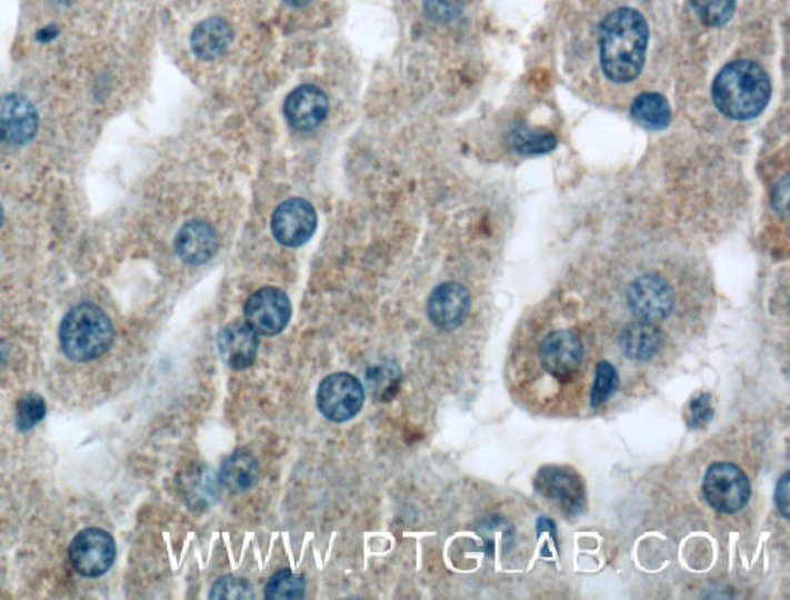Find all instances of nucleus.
<instances>
[{"label": "nucleus", "instance_id": "nucleus-1", "mask_svg": "<svg viewBox=\"0 0 790 600\" xmlns=\"http://www.w3.org/2000/svg\"><path fill=\"white\" fill-rule=\"evenodd\" d=\"M649 23L633 8L611 11L599 28V50L606 77L617 83L634 81L644 67Z\"/></svg>", "mask_w": 790, "mask_h": 600}, {"label": "nucleus", "instance_id": "nucleus-2", "mask_svg": "<svg viewBox=\"0 0 790 600\" xmlns=\"http://www.w3.org/2000/svg\"><path fill=\"white\" fill-rule=\"evenodd\" d=\"M770 94L768 73L752 61L730 62L717 74L712 87L717 109L736 121H749L763 113Z\"/></svg>", "mask_w": 790, "mask_h": 600}, {"label": "nucleus", "instance_id": "nucleus-3", "mask_svg": "<svg viewBox=\"0 0 790 600\" xmlns=\"http://www.w3.org/2000/svg\"><path fill=\"white\" fill-rule=\"evenodd\" d=\"M114 339L113 323L97 304L82 303L63 317L59 329L62 351L78 363L97 360L109 351Z\"/></svg>", "mask_w": 790, "mask_h": 600}, {"label": "nucleus", "instance_id": "nucleus-4", "mask_svg": "<svg viewBox=\"0 0 790 600\" xmlns=\"http://www.w3.org/2000/svg\"><path fill=\"white\" fill-rule=\"evenodd\" d=\"M702 492L714 511L736 514L749 502L750 483L736 464L714 463L706 472Z\"/></svg>", "mask_w": 790, "mask_h": 600}, {"label": "nucleus", "instance_id": "nucleus-5", "mask_svg": "<svg viewBox=\"0 0 790 600\" xmlns=\"http://www.w3.org/2000/svg\"><path fill=\"white\" fill-rule=\"evenodd\" d=\"M364 401V389L348 372H337L321 381L317 391V407L321 414L336 423H344L359 414Z\"/></svg>", "mask_w": 790, "mask_h": 600}, {"label": "nucleus", "instance_id": "nucleus-6", "mask_svg": "<svg viewBox=\"0 0 790 600\" xmlns=\"http://www.w3.org/2000/svg\"><path fill=\"white\" fill-rule=\"evenodd\" d=\"M292 304L283 290L263 288L248 298L244 304L246 324L257 336L276 337L291 321Z\"/></svg>", "mask_w": 790, "mask_h": 600}, {"label": "nucleus", "instance_id": "nucleus-7", "mask_svg": "<svg viewBox=\"0 0 790 600\" xmlns=\"http://www.w3.org/2000/svg\"><path fill=\"white\" fill-rule=\"evenodd\" d=\"M70 562L83 578H99L110 570L117 559V543L111 534L99 528H87L71 540Z\"/></svg>", "mask_w": 790, "mask_h": 600}, {"label": "nucleus", "instance_id": "nucleus-8", "mask_svg": "<svg viewBox=\"0 0 790 600\" xmlns=\"http://www.w3.org/2000/svg\"><path fill=\"white\" fill-rule=\"evenodd\" d=\"M627 301L639 320L657 323L672 313L674 293L664 278L647 273L630 284Z\"/></svg>", "mask_w": 790, "mask_h": 600}, {"label": "nucleus", "instance_id": "nucleus-9", "mask_svg": "<svg viewBox=\"0 0 790 600\" xmlns=\"http://www.w3.org/2000/svg\"><path fill=\"white\" fill-rule=\"evenodd\" d=\"M272 233L286 248H300L317 230V213L311 202L292 198L281 202L272 214Z\"/></svg>", "mask_w": 790, "mask_h": 600}, {"label": "nucleus", "instance_id": "nucleus-10", "mask_svg": "<svg viewBox=\"0 0 790 600\" xmlns=\"http://www.w3.org/2000/svg\"><path fill=\"white\" fill-rule=\"evenodd\" d=\"M38 110L22 94L0 98V142L7 146H26L38 133Z\"/></svg>", "mask_w": 790, "mask_h": 600}, {"label": "nucleus", "instance_id": "nucleus-11", "mask_svg": "<svg viewBox=\"0 0 790 600\" xmlns=\"http://www.w3.org/2000/svg\"><path fill=\"white\" fill-rule=\"evenodd\" d=\"M534 484L542 496L561 504L567 514H579L586 504L582 479L571 468H542Z\"/></svg>", "mask_w": 790, "mask_h": 600}, {"label": "nucleus", "instance_id": "nucleus-12", "mask_svg": "<svg viewBox=\"0 0 790 600\" xmlns=\"http://www.w3.org/2000/svg\"><path fill=\"white\" fill-rule=\"evenodd\" d=\"M471 311V293L459 283L437 286L428 300L427 312L431 323L443 331L463 324Z\"/></svg>", "mask_w": 790, "mask_h": 600}, {"label": "nucleus", "instance_id": "nucleus-13", "mask_svg": "<svg viewBox=\"0 0 790 600\" xmlns=\"http://www.w3.org/2000/svg\"><path fill=\"white\" fill-rule=\"evenodd\" d=\"M583 349L581 340L571 331L551 332L541 344L543 368L559 380H570L581 368Z\"/></svg>", "mask_w": 790, "mask_h": 600}, {"label": "nucleus", "instance_id": "nucleus-14", "mask_svg": "<svg viewBox=\"0 0 790 600\" xmlns=\"http://www.w3.org/2000/svg\"><path fill=\"white\" fill-rule=\"evenodd\" d=\"M329 99L319 87L306 83L286 98L284 117L297 131H312L328 117Z\"/></svg>", "mask_w": 790, "mask_h": 600}, {"label": "nucleus", "instance_id": "nucleus-15", "mask_svg": "<svg viewBox=\"0 0 790 600\" xmlns=\"http://www.w3.org/2000/svg\"><path fill=\"white\" fill-rule=\"evenodd\" d=\"M217 346L222 361L229 368L233 371H244L256 363L260 341L257 332H253L246 321H232L218 332Z\"/></svg>", "mask_w": 790, "mask_h": 600}, {"label": "nucleus", "instance_id": "nucleus-16", "mask_svg": "<svg viewBox=\"0 0 790 600\" xmlns=\"http://www.w3.org/2000/svg\"><path fill=\"white\" fill-rule=\"evenodd\" d=\"M218 249L216 229L209 222L189 221L182 226L174 240V250L186 264L200 266L212 260Z\"/></svg>", "mask_w": 790, "mask_h": 600}, {"label": "nucleus", "instance_id": "nucleus-17", "mask_svg": "<svg viewBox=\"0 0 790 600\" xmlns=\"http://www.w3.org/2000/svg\"><path fill=\"white\" fill-rule=\"evenodd\" d=\"M232 39V28L224 19L210 18L194 27L190 47L202 61H216L229 50Z\"/></svg>", "mask_w": 790, "mask_h": 600}, {"label": "nucleus", "instance_id": "nucleus-18", "mask_svg": "<svg viewBox=\"0 0 790 600\" xmlns=\"http://www.w3.org/2000/svg\"><path fill=\"white\" fill-rule=\"evenodd\" d=\"M260 477V464L249 451H237L222 462L218 472V482L232 492L249 491L256 487Z\"/></svg>", "mask_w": 790, "mask_h": 600}, {"label": "nucleus", "instance_id": "nucleus-19", "mask_svg": "<svg viewBox=\"0 0 790 600\" xmlns=\"http://www.w3.org/2000/svg\"><path fill=\"white\" fill-rule=\"evenodd\" d=\"M622 352L631 360H650L662 344V333L650 321H637L626 326L619 339Z\"/></svg>", "mask_w": 790, "mask_h": 600}, {"label": "nucleus", "instance_id": "nucleus-20", "mask_svg": "<svg viewBox=\"0 0 790 600\" xmlns=\"http://www.w3.org/2000/svg\"><path fill=\"white\" fill-rule=\"evenodd\" d=\"M631 117L649 130H662L672 121L669 101L659 93H642L631 104Z\"/></svg>", "mask_w": 790, "mask_h": 600}, {"label": "nucleus", "instance_id": "nucleus-21", "mask_svg": "<svg viewBox=\"0 0 790 600\" xmlns=\"http://www.w3.org/2000/svg\"><path fill=\"white\" fill-rule=\"evenodd\" d=\"M364 384L376 401L392 400L402 384V371L394 361L369 366L364 372Z\"/></svg>", "mask_w": 790, "mask_h": 600}, {"label": "nucleus", "instance_id": "nucleus-22", "mask_svg": "<svg viewBox=\"0 0 790 600\" xmlns=\"http://www.w3.org/2000/svg\"><path fill=\"white\" fill-rule=\"evenodd\" d=\"M511 144L516 152L522 154H543L550 153L558 146V138L551 131L519 126L511 131Z\"/></svg>", "mask_w": 790, "mask_h": 600}, {"label": "nucleus", "instance_id": "nucleus-23", "mask_svg": "<svg viewBox=\"0 0 790 600\" xmlns=\"http://www.w3.org/2000/svg\"><path fill=\"white\" fill-rule=\"evenodd\" d=\"M306 582L303 576L281 570L269 579L264 596L269 600H296L304 598Z\"/></svg>", "mask_w": 790, "mask_h": 600}, {"label": "nucleus", "instance_id": "nucleus-24", "mask_svg": "<svg viewBox=\"0 0 790 600\" xmlns=\"http://www.w3.org/2000/svg\"><path fill=\"white\" fill-rule=\"evenodd\" d=\"M697 18L704 26L722 27L733 18L737 0H690Z\"/></svg>", "mask_w": 790, "mask_h": 600}, {"label": "nucleus", "instance_id": "nucleus-25", "mask_svg": "<svg viewBox=\"0 0 790 600\" xmlns=\"http://www.w3.org/2000/svg\"><path fill=\"white\" fill-rule=\"evenodd\" d=\"M47 416V403L42 396L36 392H28L19 399L16 404V428L21 432L31 431Z\"/></svg>", "mask_w": 790, "mask_h": 600}, {"label": "nucleus", "instance_id": "nucleus-26", "mask_svg": "<svg viewBox=\"0 0 790 600\" xmlns=\"http://www.w3.org/2000/svg\"><path fill=\"white\" fill-rule=\"evenodd\" d=\"M184 492L190 504H197V507L201 508L208 507L216 499V480L210 479L209 472L204 471V468H200V470L193 471L186 480Z\"/></svg>", "mask_w": 790, "mask_h": 600}, {"label": "nucleus", "instance_id": "nucleus-27", "mask_svg": "<svg viewBox=\"0 0 790 600\" xmlns=\"http://www.w3.org/2000/svg\"><path fill=\"white\" fill-rule=\"evenodd\" d=\"M618 373L609 361H601L597 368V379L591 389V407L598 408L613 396L618 388Z\"/></svg>", "mask_w": 790, "mask_h": 600}, {"label": "nucleus", "instance_id": "nucleus-28", "mask_svg": "<svg viewBox=\"0 0 790 600\" xmlns=\"http://www.w3.org/2000/svg\"><path fill=\"white\" fill-rule=\"evenodd\" d=\"M253 590L248 580L236 578V576H226L213 583L210 590V599H252Z\"/></svg>", "mask_w": 790, "mask_h": 600}, {"label": "nucleus", "instance_id": "nucleus-29", "mask_svg": "<svg viewBox=\"0 0 790 600\" xmlns=\"http://www.w3.org/2000/svg\"><path fill=\"white\" fill-rule=\"evenodd\" d=\"M713 419V408L710 404L709 393H700L690 400L689 409H687V423L690 428L700 429L710 423Z\"/></svg>", "mask_w": 790, "mask_h": 600}, {"label": "nucleus", "instance_id": "nucleus-30", "mask_svg": "<svg viewBox=\"0 0 790 600\" xmlns=\"http://www.w3.org/2000/svg\"><path fill=\"white\" fill-rule=\"evenodd\" d=\"M463 0H424V11L437 22H450L458 18Z\"/></svg>", "mask_w": 790, "mask_h": 600}, {"label": "nucleus", "instance_id": "nucleus-31", "mask_svg": "<svg viewBox=\"0 0 790 600\" xmlns=\"http://www.w3.org/2000/svg\"><path fill=\"white\" fill-rule=\"evenodd\" d=\"M776 502L783 518L789 519V472H786V474L778 480Z\"/></svg>", "mask_w": 790, "mask_h": 600}, {"label": "nucleus", "instance_id": "nucleus-32", "mask_svg": "<svg viewBox=\"0 0 790 600\" xmlns=\"http://www.w3.org/2000/svg\"><path fill=\"white\" fill-rule=\"evenodd\" d=\"M8 357H10V348H8L6 340L0 339V371L7 364Z\"/></svg>", "mask_w": 790, "mask_h": 600}, {"label": "nucleus", "instance_id": "nucleus-33", "mask_svg": "<svg viewBox=\"0 0 790 600\" xmlns=\"http://www.w3.org/2000/svg\"><path fill=\"white\" fill-rule=\"evenodd\" d=\"M284 2L291 7H304L308 6L309 2H312V0H284Z\"/></svg>", "mask_w": 790, "mask_h": 600}, {"label": "nucleus", "instance_id": "nucleus-34", "mask_svg": "<svg viewBox=\"0 0 790 600\" xmlns=\"http://www.w3.org/2000/svg\"><path fill=\"white\" fill-rule=\"evenodd\" d=\"M2 220H3V212H2V206H0V226H2Z\"/></svg>", "mask_w": 790, "mask_h": 600}]
</instances>
